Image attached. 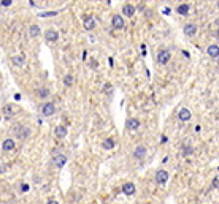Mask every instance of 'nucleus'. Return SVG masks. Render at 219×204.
<instances>
[{
  "instance_id": "f257e3e1",
  "label": "nucleus",
  "mask_w": 219,
  "mask_h": 204,
  "mask_svg": "<svg viewBox=\"0 0 219 204\" xmlns=\"http://www.w3.org/2000/svg\"><path fill=\"white\" fill-rule=\"evenodd\" d=\"M54 113H56V106H54V103H45L43 105V108H41V114L45 115V117H51V115H54Z\"/></svg>"
},
{
  "instance_id": "f03ea898",
  "label": "nucleus",
  "mask_w": 219,
  "mask_h": 204,
  "mask_svg": "<svg viewBox=\"0 0 219 204\" xmlns=\"http://www.w3.org/2000/svg\"><path fill=\"white\" fill-rule=\"evenodd\" d=\"M154 179H156V182H157V184L164 185V184L167 182V180H168V173H167L165 169H159V171L156 173Z\"/></svg>"
},
{
  "instance_id": "7ed1b4c3",
  "label": "nucleus",
  "mask_w": 219,
  "mask_h": 204,
  "mask_svg": "<svg viewBox=\"0 0 219 204\" xmlns=\"http://www.w3.org/2000/svg\"><path fill=\"white\" fill-rule=\"evenodd\" d=\"M170 52L167 49H164V51H160L159 54H157V62H159L160 65H165V63H168V60H170Z\"/></svg>"
},
{
  "instance_id": "20e7f679",
  "label": "nucleus",
  "mask_w": 219,
  "mask_h": 204,
  "mask_svg": "<svg viewBox=\"0 0 219 204\" xmlns=\"http://www.w3.org/2000/svg\"><path fill=\"white\" fill-rule=\"evenodd\" d=\"M53 163H54V166H57V168H62V166L67 163V157L64 154H56L54 158H53Z\"/></svg>"
},
{
  "instance_id": "39448f33",
  "label": "nucleus",
  "mask_w": 219,
  "mask_h": 204,
  "mask_svg": "<svg viewBox=\"0 0 219 204\" xmlns=\"http://www.w3.org/2000/svg\"><path fill=\"white\" fill-rule=\"evenodd\" d=\"M111 24H113V27H114V29H118V30L124 29V19H122V16H121V15H114L113 19H111Z\"/></svg>"
},
{
  "instance_id": "423d86ee",
  "label": "nucleus",
  "mask_w": 219,
  "mask_h": 204,
  "mask_svg": "<svg viewBox=\"0 0 219 204\" xmlns=\"http://www.w3.org/2000/svg\"><path fill=\"white\" fill-rule=\"evenodd\" d=\"M144 155H146V147L141 146V144L135 147V150H133V157H135V158L143 160V158H144Z\"/></svg>"
},
{
  "instance_id": "0eeeda50",
  "label": "nucleus",
  "mask_w": 219,
  "mask_h": 204,
  "mask_svg": "<svg viewBox=\"0 0 219 204\" xmlns=\"http://www.w3.org/2000/svg\"><path fill=\"white\" fill-rule=\"evenodd\" d=\"M125 128H127V130H138L140 128V120L133 119V117L127 119V120H125Z\"/></svg>"
},
{
  "instance_id": "6e6552de",
  "label": "nucleus",
  "mask_w": 219,
  "mask_h": 204,
  "mask_svg": "<svg viewBox=\"0 0 219 204\" xmlns=\"http://www.w3.org/2000/svg\"><path fill=\"white\" fill-rule=\"evenodd\" d=\"M192 117V114H190V111L188 109V108H183L178 113V119L181 120V122H188V120Z\"/></svg>"
},
{
  "instance_id": "1a4fd4ad",
  "label": "nucleus",
  "mask_w": 219,
  "mask_h": 204,
  "mask_svg": "<svg viewBox=\"0 0 219 204\" xmlns=\"http://www.w3.org/2000/svg\"><path fill=\"white\" fill-rule=\"evenodd\" d=\"M207 52H208V55H209L211 59H218V57H219V46H218L216 43H214V44H209Z\"/></svg>"
},
{
  "instance_id": "9d476101",
  "label": "nucleus",
  "mask_w": 219,
  "mask_h": 204,
  "mask_svg": "<svg viewBox=\"0 0 219 204\" xmlns=\"http://www.w3.org/2000/svg\"><path fill=\"white\" fill-rule=\"evenodd\" d=\"M45 38L48 40V41H51V43H54V41H57V40H59V33H57L56 30L49 29V30H46V33H45Z\"/></svg>"
},
{
  "instance_id": "9b49d317",
  "label": "nucleus",
  "mask_w": 219,
  "mask_h": 204,
  "mask_svg": "<svg viewBox=\"0 0 219 204\" xmlns=\"http://www.w3.org/2000/svg\"><path fill=\"white\" fill-rule=\"evenodd\" d=\"M114 146H116V142H114L113 138H106V139L102 141V147H103L105 150H111Z\"/></svg>"
},
{
  "instance_id": "f8f14e48",
  "label": "nucleus",
  "mask_w": 219,
  "mask_h": 204,
  "mask_svg": "<svg viewBox=\"0 0 219 204\" xmlns=\"http://www.w3.org/2000/svg\"><path fill=\"white\" fill-rule=\"evenodd\" d=\"M122 11H124V15L127 17H132L135 15V7L130 5V3H125V5L122 7Z\"/></svg>"
},
{
  "instance_id": "ddd939ff",
  "label": "nucleus",
  "mask_w": 219,
  "mask_h": 204,
  "mask_svg": "<svg viewBox=\"0 0 219 204\" xmlns=\"http://www.w3.org/2000/svg\"><path fill=\"white\" fill-rule=\"evenodd\" d=\"M195 32H197V25L195 24H186L184 25V33L188 36H194Z\"/></svg>"
},
{
  "instance_id": "4468645a",
  "label": "nucleus",
  "mask_w": 219,
  "mask_h": 204,
  "mask_svg": "<svg viewBox=\"0 0 219 204\" xmlns=\"http://www.w3.org/2000/svg\"><path fill=\"white\" fill-rule=\"evenodd\" d=\"M122 192L127 195V196H132V195L135 193V185L132 182H127V184H124V187H122Z\"/></svg>"
},
{
  "instance_id": "2eb2a0df",
  "label": "nucleus",
  "mask_w": 219,
  "mask_h": 204,
  "mask_svg": "<svg viewBox=\"0 0 219 204\" xmlns=\"http://www.w3.org/2000/svg\"><path fill=\"white\" fill-rule=\"evenodd\" d=\"M15 147H16L15 141L10 139V138L3 141V150H5V152H11V150H15Z\"/></svg>"
},
{
  "instance_id": "dca6fc26",
  "label": "nucleus",
  "mask_w": 219,
  "mask_h": 204,
  "mask_svg": "<svg viewBox=\"0 0 219 204\" xmlns=\"http://www.w3.org/2000/svg\"><path fill=\"white\" fill-rule=\"evenodd\" d=\"M56 136L59 138V139H64L65 136H67V127H64V125H59L57 128H56Z\"/></svg>"
},
{
  "instance_id": "f3484780",
  "label": "nucleus",
  "mask_w": 219,
  "mask_h": 204,
  "mask_svg": "<svg viewBox=\"0 0 219 204\" xmlns=\"http://www.w3.org/2000/svg\"><path fill=\"white\" fill-rule=\"evenodd\" d=\"M11 62L16 65V67H24V63H26V59L22 57V55H13L11 57Z\"/></svg>"
},
{
  "instance_id": "a211bd4d",
  "label": "nucleus",
  "mask_w": 219,
  "mask_h": 204,
  "mask_svg": "<svg viewBox=\"0 0 219 204\" xmlns=\"http://www.w3.org/2000/svg\"><path fill=\"white\" fill-rule=\"evenodd\" d=\"M16 134H18V138L24 139V138L29 136V130H27L26 127H18V128H16Z\"/></svg>"
},
{
  "instance_id": "6ab92c4d",
  "label": "nucleus",
  "mask_w": 219,
  "mask_h": 204,
  "mask_svg": "<svg viewBox=\"0 0 219 204\" xmlns=\"http://www.w3.org/2000/svg\"><path fill=\"white\" fill-rule=\"evenodd\" d=\"M95 27V21H94V17L92 16H87L86 17V21H84V29L86 30H92Z\"/></svg>"
},
{
  "instance_id": "aec40b11",
  "label": "nucleus",
  "mask_w": 219,
  "mask_h": 204,
  "mask_svg": "<svg viewBox=\"0 0 219 204\" xmlns=\"http://www.w3.org/2000/svg\"><path fill=\"white\" fill-rule=\"evenodd\" d=\"M176 11H178V15H181V16H188V15H189V5H186V3H181V5L176 8Z\"/></svg>"
},
{
  "instance_id": "412c9836",
  "label": "nucleus",
  "mask_w": 219,
  "mask_h": 204,
  "mask_svg": "<svg viewBox=\"0 0 219 204\" xmlns=\"http://www.w3.org/2000/svg\"><path fill=\"white\" fill-rule=\"evenodd\" d=\"M29 30H30V36H32V38H35V36H38V35H40V27H38V25H35V24H34V25H30V29H29Z\"/></svg>"
},
{
  "instance_id": "4be33fe9",
  "label": "nucleus",
  "mask_w": 219,
  "mask_h": 204,
  "mask_svg": "<svg viewBox=\"0 0 219 204\" xmlns=\"http://www.w3.org/2000/svg\"><path fill=\"white\" fill-rule=\"evenodd\" d=\"M37 94H38L40 98H46V97L49 95V89H48V87H41V89H38Z\"/></svg>"
},
{
  "instance_id": "5701e85b",
  "label": "nucleus",
  "mask_w": 219,
  "mask_h": 204,
  "mask_svg": "<svg viewBox=\"0 0 219 204\" xmlns=\"http://www.w3.org/2000/svg\"><path fill=\"white\" fill-rule=\"evenodd\" d=\"M64 84H65V86H72V84H73V76H72V75H67V76H65V78H64Z\"/></svg>"
},
{
  "instance_id": "b1692460",
  "label": "nucleus",
  "mask_w": 219,
  "mask_h": 204,
  "mask_svg": "<svg viewBox=\"0 0 219 204\" xmlns=\"http://www.w3.org/2000/svg\"><path fill=\"white\" fill-rule=\"evenodd\" d=\"M3 113H5L7 115H11V114H13V108H11L10 105H7L5 108H3Z\"/></svg>"
},
{
  "instance_id": "393cba45",
  "label": "nucleus",
  "mask_w": 219,
  "mask_h": 204,
  "mask_svg": "<svg viewBox=\"0 0 219 204\" xmlns=\"http://www.w3.org/2000/svg\"><path fill=\"white\" fill-rule=\"evenodd\" d=\"M192 147H190V146H184V149H183V152H184V155H190V154H192Z\"/></svg>"
},
{
  "instance_id": "a878e982",
  "label": "nucleus",
  "mask_w": 219,
  "mask_h": 204,
  "mask_svg": "<svg viewBox=\"0 0 219 204\" xmlns=\"http://www.w3.org/2000/svg\"><path fill=\"white\" fill-rule=\"evenodd\" d=\"M89 63H91L89 67L92 68V70H97V67H99V63H97V60H94V59H92V60H91Z\"/></svg>"
},
{
  "instance_id": "bb28decb",
  "label": "nucleus",
  "mask_w": 219,
  "mask_h": 204,
  "mask_svg": "<svg viewBox=\"0 0 219 204\" xmlns=\"http://www.w3.org/2000/svg\"><path fill=\"white\" fill-rule=\"evenodd\" d=\"M218 179H219V177H218V176H216V177H214V179H213V187H214V188H216V190H218V187H219V180H218Z\"/></svg>"
},
{
  "instance_id": "cd10ccee",
  "label": "nucleus",
  "mask_w": 219,
  "mask_h": 204,
  "mask_svg": "<svg viewBox=\"0 0 219 204\" xmlns=\"http://www.w3.org/2000/svg\"><path fill=\"white\" fill-rule=\"evenodd\" d=\"M11 3H13L11 0H2V5H3V7H10Z\"/></svg>"
},
{
  "instance_id": "c85d7f7f",
  "label": "nucleus",
  "mask_w": 219,
  "mask_h": 204,
  "mask_svg": "<svg viewBox=\"0 0 219 204\" xmlns=\"http://www.w3.org/2000/svg\"><path fill=\"white\" fill-rule=\"evenodd\" d=\"M57 15V11H49V13H43L41 16H56Z\"/></svg>"
},
{
  "instance_id": "c756f323",
  "label": "nucleus",
  "mask_w": 219,
  "mask_h": 204,
  "mask_svg": "<svg viewBox=\"0 0 219 204\" xmlns=\"http://www.w3.org/2000/svg\"><path fill=\"white\" fill-rule=\"evenodd\" d=\"M21 190H22V192H27V190H29V185L22 184V185H21Z\"/></svg>"
},
{
  "instance_id": "7c9ffc66",
  "label": "nucleus",
  "mask_w": 219,
  "mask_h": 204,
  "mask_svg": "<svg viewBox=\"0 0 219 204\" xmlns=\"http://www.w3.org/2000/svg\"><path fill=\"white\" fill-rule=\"evenodd\" d=\"M48 204H59V203L56 201V199H51V201H48Z\"/></svg>"
}]
</instances>
